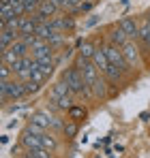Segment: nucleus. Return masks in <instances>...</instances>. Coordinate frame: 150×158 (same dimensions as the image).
I'll return each mask as SVG.
<instances>
[{"mask_svg":"<svg viewBox=\"0 0 150 158\" xmlns=\"http://www.w3.org/2000/svg\"><path fill=\"white\" fill-rule=\"evenodd\" d=\"M77 69L82 71V75H84V79H86V83L90 85V90L97 94V96H103L105 94V83L101 81L99 77V69L95 66V64H90L88 60H77Z\"/></svg>","mask_w":150,"mask_h":158,"instance_id":"f257e3e1","label":"nucleus"},{"mask_svg":"<svg viewBox=\"0 0 150 158\" xmlns=\"http://www.w3.org/2000/svg\"><path fill=\"white\" fill-rule=\"evenodd\" d=\"M64 83L69 85V90L75 92V94H90V85L86 83V79H84L79 69H69L64 73Z\"/></svg>","mask_w":150,"mask_h":158,"instance_id":"f03ea898","label":"nucleus"},{"mask_svg":"<svg viewBox=\"0 0 150 158\" xmlns=\"http://www.w3.org/2000/svg\"><path fill=\"white\" fill-rule=\"evenodd\" d=\"M28 45H26L24 41H15L11 47H7L4 52H2V60L7 62V64H13V62H17V60H22L24 56H28Z\"/></svg>","mask_w":150,"mask_h":158,"instance_id":"7ed1b4c3","label":"nucleus"},{"mask_svg":"<svg viewBox=\"0 0 150 158\" xmlns=\"http://www.w3.org/2000/svg\"><path fill=\"white\" fill-rule=\"evenodd\" d=\"M105 53H107V58H109V62L118 69V71H125L126 66H129V62H126L125 53L118 49V45H109V47H105Z\"/></svg>","mask_w":150,"mask_h":158,"instance_id":"20e7f679","label":"nucleus"},{"mask_svg":"<svg viewBox=\"0 0 150 158\" xmlns=\"http://www.w3.org/2000/svg\"><path fill=\"white\" fill-rule=\"evenodd\" d=\"M32 126H37V128H50V126H56V128H60V122L56 120V118H51L50 113H45V111H39V113H34L32 115Z\"/></svg>","mask_w":150,"mask_h":158,"instance_id":"39448f33","label":"nucleus"},{"mask_svg":"<svg viewBox=\"0 0 150 158\" xmlns=\"http://www.w3.org/2000/svg\"><path fill=\"white\" fill-rule=\"evenodd\" d=\"M30 49H32V58L34 60H43V58H51V45L47 41H43V39H39L37 36V41L30 45Z\"/></svg>","mask_w":150,"mask_h":158,"instance_id":"423d86ee","label":"nucleus"},{"mask_svg":"<svg viewBox=\"0 0 150 158\" xmlns=\"http://www.w3.org/2000/svg\"><path fill=\"white\" fill-rule=\"evenodd\" d=\"M26 94L24 83H17V81H9L7 83V92L2 94V98H22Z\"/></svg>","mask_w":150,"mask_h":158,"instance_id":"0eeeda50","label":"nucleus"},{"mask_svg":"<svg viewBox=\"0 0 150 158\" xmlns=\"http://www.w3.org/2000/svg\"><path fill=\"white\" fill-rule=\"evenodd\" d=\"M39 26V22H37V17H22L20 19V34H34V30Z\"/></svg>","mask_w":150,"mask_h":158,"instance_id":"6e6552de","label":"nucleus"},{"mask_svg":"<svg viewBox=\"0 0 150 158\" xmlns=\"http://www.w3.org/2000/svg\"><path fill=\"white\" fill-rule=\"evenodd\" d=\"M118 28H122V30H125L129 39H135V36H139V28L135 26V22H133V19H129V17H125V19L120 22V26H118Z\"/></svg>","mask_w":150,"mask_h":158,"instance_id":"1a4fd4ad","label":"nucleus"},{"mask_svg":"<svg viewBox=\"0 0 150 158\" xmlns=\"http://www.w3.org/2000/svg\"><path fill=\"white\" fill-rule=\"evenodd\" d=\"M17 41V32H11V30H7V28H2V34H0V43H2V52L7 49V47H11L13 43Z\"/></svg>","mask_w":150,"mask_h":158,"instance_id":"9d476101","label":"nucleus"},{"mask_svg":"<svg viewBox=\"0 0 150 158\" xmlns=\"http://www.w3.org/2000/svg\"><path fill=\"white\" fill-rule=\"evenodd\" d=\"M56 9H58V6H56L51 0H41V4H39V11H37V13H41L43 17H51V15L56 13Z\"/></svg>","mask_w":150,"mask_h":158,"instance_id":"9b49d317","label":"nucleus"},{"mask_svg":"<svg viewBox=\"0 0 150 158\" xmlns=\"http://www.w3.org/2000/svg\"><path fill=\"white\" fill-rule=\"evenodd\" d=\"M122 53H125L129 64H135V60H137V49H135L131 43H125V45H122Z\"/></svg>","mask_w":150,"mask_h":158,"instance_id":"f8f14e48","label":"nucleus"},{"mask_svg":"<svg viewBox=\"0 0 150 158\" xmlns=\"http://www.w3.org/2000/svg\"><path fill=\"white\" fill-rule=\"evenodd\" d=\"M126 39H129V36H126V32L122 30V28H118V30H114V32H112V41H114V45H118V47H122V45H125Z\"/></svg>","mask_w":150,"mask_h":158,"instance_id":"ddd939ff","label":"nucleus"},{"mask_svg":"<svg viewBox=\"0 0 150 158\" xmlns=\"http://www.w3.org/2000/svg\"><path fill=\"white\" fill-rule=\"evenodd\" d=\"M95 47L90 45V43H84V47H82V52H79V58L82 60H88V58H95Z\"/></svg>","mask_w":150,"mask_h":158,"instance_id":"4468645a","label":"nucleus"},{"mask_svg":"<svg viewBox=\"0 0 150 158\" xmlns=\"http://www.w3.org/2000/svg\"><path fill=\"white\" fill-rule=\"evenodd\" d=\"M20 19H22V17H11L9 22H4V24H2V28H7V30H11V32H17V34H20Z\"/></svg>","mask_w":150,"mask_h":158,"instance_id":"2eb2a0df","label":"nucleus"},{"mask_svg":"<svg viewBox=\"0 0 150 158\" xmlns=\"http://www.w3.org/2000/svg\"><path fill=\"white\" fill-rule=\"evenodd\" d=\"M11 6H13L15 15H20V17L26 13V2H24V0H11Z\"/></svg>","mask_w":150,"mask_h":158,"instance_id":"dca6fc26","label":"nucleus"},{"mask_svg":"<svg viewBox=\"0 0 150 158\" xmlns=\"http://www.w3.org/2000/svg\"><path fill=\"white\" fill-rule=\"evenodd\" d=\"M139 36L150 45V19H146V22L142 24V28H139Z\"/></svg>","mask_w":150,"mask_h":158,"instance_id":"f3484780","label":"nucleus"},{"mask_svg":"<svg viewBox=\"0 0 150 158\" xmlns=\"http://www.w3.org/2000/svg\"><path fill=\"white\" fill-rule=\"evenodd\" d=\"M24 158H50V152L47 150H28Z\"/></svg>","mask_w":150,"mask_h":158,"instance_id":"a211bd4d","label":"nucleus"},{"mask_svg":"<svg viewBox=\"0 0 150 158\" xmlns=\"http://www.w3.org/2000/svg\"><path fill=\"white\" fill-rule=\"evenodd\" d=\"M69 115H71V120H79V118L86 115V109H82V107H71V109H69Z\"/></svg>","mask_w":150,"mask_h":158,"instance_id":"6ab92c4d","label":"nucleus"},{"mask_svg":"<svg viewBox=\"0 0 150 158\" xmlns=\"http://www.w3.org/2000/svg\"><path fill=\"white\" fill-rule=\"evenodd\" d=\"M24 88H26V94H30V92H34V90L39 88V83H37V81H32V79H26Z\"/></svg>","mask_w":150,"mask_h":158,"instance_id":"aec40b11","label":"nucleus"},{"mask_svg":"<svg viewBox=\"0 0 150 158\" xmlns=\"http://www.w3.org/2000/svg\"><path fill=\"white\" fill-rule=\"evenodd\" d=\"M11 71H13V69H11V64H7V62H4V64H2V69H0V75H2V79H9Z\"/></svg>","mask_w":150,"mask_h":158,"instance_id":"412c9836","label":"nucleus"},{"mask_svg":"<svg viewBox=\"0 0 150 158\" xmlns=\"http://www.w3.org/2000/svg\"><path fill=\"white\" fill-rule=\"evenodd\" d=\"M64 132H67V137H73L75 132H77V126H75L73 122H69V124H64Z\"/></svg>","mask_w":150,"mask_h":158,"instance_id":"4be33fe9","label":"nucleus"}]
</instances>
